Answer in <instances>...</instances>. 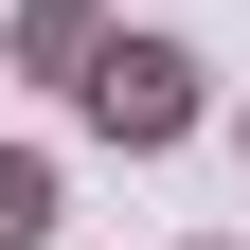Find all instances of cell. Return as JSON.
<instances>
[{
    "label": "cell",
    "mask_w": 250,
    "mask_h": 250,
    "mask_svg": "<svg viewBox=\"0 0 250 250\" xmlns=\"http://www.w3.org/2000/svg\"><path fill=\"white\" fill-rule=\"evenodd\" d=\"M197 250H214V232H197Z\"/></svg>",
    "instance_id": "5"
},
{
    "label": "cell",
    "mask_w": 250,
    "mask_h": 250,
    "mask_svg": "<svg viewBox=\"0 0 250 250\" xmlns=\"http://www.w3.org/2000/svg\"><path fill=\"white\" fill-rule=\"evenodd\" d=\"M232 143H250V125H232Z\"/></svg>",
    "instance_id": "4"
},
{
    "label": "cell",
    "mask_w": 250,
    "mask_h": 250,
    "mask_svg": "<svg viewBox=\"0 0 250 250\" xmlns=\"http://www.w3.org/2000/svg\"><path fill=\"white\" fill-rule=\"evenodd\" d=\"M89 54H107V0H18L0 18V72H36V89H72Z\"/></svg>",
    "instance_id": "2"
},
{
    "label": "cell",
    "mask_w": 250,
    "mask_h": 250,
    "mask_svg": "<svg viewBox=\"0 0 250 250\" xmlns=\"http://www.w3.org/2000/svg\"><path fill=\"white\" fill-rule=\"evenodd\" d=\"M72 125L125 143V161H179V143H197V54H179V36H107L72 72Z\"/></svg>",
    "instance_id": "1"
},
{
    "label": "cell",
    "mask_w": 250,
    "mask_h": 250,
    "mask_svg": "<svg viewBox=\"0 0 250 250\" xmlns=\"http://www.w3.org/2000/svg\"><path fill=\"white\" fill-rule=\"evenodd\" d=\"M54 232V143H0V250Z\"/></svg>",
    "instance_id": "3"
}]
</instances>
